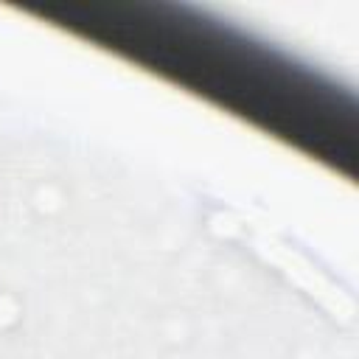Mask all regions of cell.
I'll return each mask as SVG.
<instances>
[{"label":"cell","instance_id":"obj_1","mask_svg":"<svg viewBox=\"0 0 359 359\" xmlns=\"http://www.w3.org/2000/svg\"><path fill=\"white\" fill-rule=\"evenodd\" d=\"M255 247H258V250H261V252H264L275 266H280V269H283V272H286L297 286H303V289H306V292H311L320 303H325L331 311H337V314H342V311H345V314H351V311H353V303H351L345 294H339V292H337V289H334V286H331V283H328L317 269H311V266H309L300 255H294L286 244H280V241H275V238H266V236H264V238H258V241H255Z\"/></svg>","mask_w":359,"mask_h":359}]
</instances>
